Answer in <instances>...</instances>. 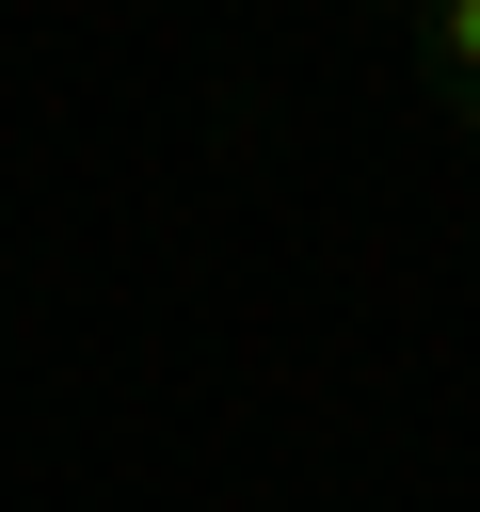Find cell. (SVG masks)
I'll list each match as a JSON object with an SVG mask.
<instances>
[{
	"instance_id": "6da1fadb",
	"label": "cell",
	"mask_w": 480,
	"mask_h": 512,
	"mask_svg": "<svg viewBox=\"0 0 480 512\" xmlns=\"http://www.w3.org/2000/svg\"><path fill=\"white\" fill-rule=\"evenodd\" d=\"M416 80H432V112L480 144V0H432V16H416Z\"/></svg>"
}]
</instances>
